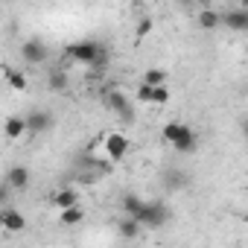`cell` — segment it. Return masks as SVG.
<instances>
[{
	"label": "cell",
	"instance_id": "e0dca14e",
	"mask_svg": "<svg viewBox=\"0 0 248 248\" xmlns=\"http://www.w3.org/2000/svg\"><path fill=\"white\" fill-rule=\"evenodd\" d=\"M196 21H199V27H202V30H213V27H219V24H222V15H219V12H213V9H202Z\"/></svg>",
	"mask_w": 248,
	"mask_h": 248
},
{
	"label": "cell",
	"instance_id": "7402d4cb",
	"mask_svg": "<svg viewBox=\"0 0 248 248\" xmlns=\"http://www.w3.org/2000/svg\"><path fill=\"white\" fill-rule=\"evenodd\" d=\"M138 99H140V102H149V105H152V85L140 82V85H138Z\"/></svg>",
	"mask_w": 248,
	"mask_h": 248
},
{
	"label": "cell",
	"instance_id": "277c9868",
	"mask_svg": "<svg viewBox=\"0 0 248 248\" xmlns=\"http://www.w3.org/2000/svg\"><path fill=\"white\" fill-rule=\"evenodd\" d=\"M105 105H108L123 123H132V120H135V108H132V102L126 99V93H123L120 88H108V91H105Z\"/></svg>",
	"mask_w": 248,
	"mask_h": 248
},
{
	"label": "cell",
	"instance_id": "7a4b0ae2",
	"mask_svg": "<svg viewBox=\"0 0 248 248\" xmlns=\"http://www.w3.org/2000/svg\"><path fill=\"white\" fill-rule=\"evenodd\" d=\"M64 56H67L70 62H76V64L91 67V76H99L102 67H105V62H108L105 47L96 44V41H73V44L64 47Z\"/></svg>",
	"mask_w": 248,
	"mask_h": 248
},
{
	"label": "cell",
	"instance_id": "30bf717a",
	"mask_svg": "<svg viewBox=\"0 0 248 248\" xmlns=\"http://www.w3.org/2000/svg\"><path fill=\"white\" fill-rule=\"evenodd\" d=\"M6 187L9 190H27L30 187V170L27 167H12L6 172Z\"/></svg>",
	"mask_w": 248,
	"mask_h": 248
},
{
	"label": "cell",
	"instance_id": "ba28073f",
	"mask_svg": "<svg viewBox=\"0 0 248 248\" xmlns=\"http://www.w3.org/2000/svg\"><path fill=\"white\" fill-rule=\"evenodd\" d=\"M0 228H3L6 233H21V231L27 228V219H24V213H18L15 207H6L3 216H0Z\"/></svg>",
	"mask_w": 248,
	"mask_h": 248
},
{
	"label": "cell",
	"instance_id": "cb8c5ba5",
	"mask_svg": "<svg viewBox=\"0 0 248 248\" xmlns=\"http://www.w3.org/2000/svg\"><path fill=\"white\" fill-rule=\"evenodd\" d=\"M242 9H248V0H245V3H242Z\"/></svg>",
	"mask_w": 248,
	"mask_h": 248
},
{
	"label": "cell",
	"instance_id": "9a60e30c",
	"mask_svg": "<svg viewBox=\"0 0 248 248\" xmlns=\"http://www.w3.org/2000/svg\"><path fill=\"white\" fill-rule=\"evenodd\" d=\"M140 231H143V228H140L135 219H129V216H123V219L117 222V233H120L123 239H138V236H140Z\"/></svg>",
	"mask_w": 248,
	"mask_h": 248
},
{
	"label": "cell",
	"instance_id": "5b68a950",
	"mask_svg": "<svg viewBox=\"0 0 248 248\" xmlns=\"http://www.w3.org/2000/svg\"><path fill=\"white\" fill-rule=\"evenodd\" d=\"M102 146H105L108 161H114V164H120L123 158L129 155V138L120 135V132H108V135L102 138Z\"/></svg>",
	"mask_w": 248,
	"mask_h": 248
},
{
	"label": "cell",
	"instance_id": "5bb4252c",
	"mask_svg": "<svg viewBox=\"0 0 248 248\" xmlns=\"http://www.w3.org/2000/svg\"><path fill=\"white\" fill-rule=\"evenodd\" d=\"M3 132H6L9 140L24 138V132H30V129H27V117H9V120H6V126H3Z\"/></svg>",
	"mask_w": 248,
	"mask_h": 248
},
{
	"label": "cell",
	"instance_id": "44dd1931",
	"mask_svg": "<svg viewBox=\"0 0 248 248\" xmlns=\"http://www.w3.org/2000/svg\"><path fill=\"white\" fill-rule=\"evenodd\" d=\"M170 102V88L161 85V88H152V105H167Z\"/></svg>",
	"mask_w": 248,
	"mask_h": 248
},
{
	"label": "cell",
	"instance_id": "52a82bcc",
	"mask_svg": "<svg viewBox=\"0 0 248 248\" xmlns=\"http://www.w3.org/2000/svg\"><path fill=\"white\" fill-rule=\"evenodd\" d=\"M50 202H53V207H59V213H62V210L79 207V193H76L73 187H59V190L50 196Z\"/></svg>",
	"mask_w": 248,
	"mask_h": 248
},
{
	"label": "cell",
	"instance_id": "6da1fadb",
	"mask_svg": "<svg viewBox=\"0 0 248 248\" xmlns=\"http://www.w3.org/2000/svg\"><path fill=\"white\" fill-rule=\"evenodd\" d=\"M123 216L135 219L140 228H161L170 222V207L161 202H149L135 193H126L123 196Z\"/></svg>",
	"mask_w": 248,
	"mask_h": 248
},
{
	"label": "cell",
	"instance_id": "d6986e66",
	"mask_svg": "<svg viewBox=\"0 0 248 248\" xmlns=\"http://www.w3.org/2000/svg\"><path fill=\"white\" fill-rule=\"evenodd\" d=\"M143 82L152 85V88H161V85H167V70H161V67H149L146 76H143Z\"/></svg>",
	"mask_w": 248,
	"mask_h": 248
},
{
	"label": "cell",
	"instance_id": "3957f363",
	"mask_svg": "<svg viewBox=\"0 0 248 248\" xmlns=\"http://www.w3.org/2000/svg\"><path fill=\"white\" fill-rule=\"evenodd\" d=\"M161 138L178 152V155H190V152H196V146H199V135L187 126V123H178V120H170L167 126L161 129Z\"/></svg>",
	"mask_w": 248,
	"mask_h": 248
},
{
	"label": "cell",
	"instance_id": "603a6c76",
	"mask_svg": "<svg viewBox=\"0 0 248 248\" xmlns=\"http://www.w3.org/2000/svg\"><path fill=\"white\" fill-rule=\"evenodd\" d=\"M242 135H245V140H248V117L242 120Z\"/></svg>",
	"mask_w": 248,
	"mask_h": 248
},
{
	"label": "cell",
	"instance_id": "4fadbf2b",
	"mask_svg": "<svg viewBox=\"0 0 248 248\" xmlns=\"http://www.w3.org/2000/svg\"><path fill=\"white\" fill-rule=\"evenodd\" d=\"M187 184H190L187 172H181V170H164V187L167 190H184Z\"/></svg>",
	"mask_w": 248,
	"mask_h": 248
},
{
	"label": "cell",
	"instance_id": "2e32d148",
	"mask_svg": "<svg viewBox=\"0 0 248 248\" xmlns=\"http://www.w3.org/2000/svg\"><path fill=\"white\" fill-rule=\"evenodd\" d=\"M3 76H6V82H9V85H12L15 91H27V88H30V82H27V76H24L21 70H15V67H9V64L3 67Z\"/></svg>",
	"mask_w": 248,
	"mask_h": 248
},
{
	"label": "cell",
	"instance_id": "7c38bea8",
	"mask_svg": "<svg viewBox=\"0 0 248 248\" xmlns=\"http://www.w3.org/2000/svg\"><path fill=\"white\" fill-rule=\"evenodd\" d=\"M67 85H70V79H67V73L64 70H47V88L53 91V93H64L67 91Z\"/></svg>",
	"mask_w": 248,
	"mask_h": 248
},
{
	"label": "cell",
	"instance_id": "8992f818",
	"mask_svg": "<svg viewBox=\"0 0 248 248\" xmlns=\"http://www.w3.org/2000/svg\"><path fill=\"white\" fill-rule=\"evenodd\" d=\"M21 59L27 64H44L47 62V44L41 38H27L21 44Z\"/></svg>",
	"mask_w": 248,
	"mask_h": 248
},
{
	"label": "cell",
	"instance_id": "9c48e42d",
	"mask_svg": "<svg viewBox=\"0 0 248 248\" xmlns=\"http://www.w3.org/2000/svg\"><path fill=\"white\" fill-rule=\"evenodd\" d=\"M27 129L32 135H41V132L53 129V114H47V111H30L27 114Z\"/></svg>",
	"mask_w": 248,
	"mask_h": 248
},
{
	"label": "cell",
	"instance_id": "ffe728a7",
	"mask_svg": "<svg viewBox=\"0 0 248 248\" xmlns=\"http://www.w3.org/2000/svg\"><path fill=\"white\" fill-rule=\"evenodd\" d=\"M152 30H155V21H152V18H140V21H138V27H135V38L140 41V38H146Z\"/></svg>",
	"mask_w": 248,
	"mask_h": 248
},
{
	"label": "cell",
	"instance_id": "8fae6325",
	"mask_svg": "<svg viewBox=\"0 0 248 248\" xmlns=\"http://www.w3.org/2000/svg\"><path fill=\"white\" fill-rule=\"evenodd\" d=\"M222 21H225V24H228L231 30L248 32V9H242V6H239V9H231V12H228V15H225Z\"/></svg>",
	"mask_w": 248,
	"mask_h": 248
},
{
	"label": "cell",
	"instance_id": "ac0fdd59",
	"mask_svg": "<svg viewBox=\"0 0 248 248\" xmlns=\"http://www.w3.org/2000/svg\"><path fill=\"white\" fill-rule=\"evenodd\" d=\"M59 222H62V225H70V228L79 225V222H85V210H82V204H79V207H70V210H62V213H59Z\"/></svg>",
	"mask_w": 248,
	"mask_h": 248
}]
</instances>
